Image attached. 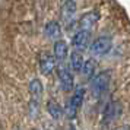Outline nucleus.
I'll use <instances>...</instances> for the list:
<instances>
[{
    "label": "nucleus",
    "instance_id": "nucleus-12",
    "mask_svg": "<svg viewBox=\"0 0 130 130\" xmlns=\"http://www.w3.org/2000/svg\"><path fill=\"white\" fill-rule=\"evenodd\" d=\"M83 64H85V59H83L82 53L75 50V51L70 54V66H72V69H73V72L82 73Z\"/></svg>",
    "mask_w": 130,
    "mask_h": 130
},
{
    "label": "nucleus",
    "instance_id": "nucleus-16",
    "mask_svg": "<svg viewBox=\"0 0 130 130\" xmlns=\"http://www.w3.org/2000/svg\"><path fill=\"white\" fill-rule=\"evenodd\" d=\"M38 112H40V101L31 100V102H29V116L32 118H37Z\"/></svg>",
    "mask_w": 130,
    "mask_h": 130
},
{
    "label": "nucleus",
    "instance_id": "nucleus-13",
    "mask_svg": "<svg viewBox=\"0 0 130 130\" xmlns=\"http://www.w3.org/2000/svg\"><path fill=\"white\" fill-rule=\"evenodd\" d=\"M42 92H44V89H42L41 80L40 79H32L29 82V94L32 96V100L40 101L42 96Z\"/></svg>",
    "mask_w": 130,
    "mask_h": 130
},
{
    "label": "nucleus",
    "instance_id": "nucleus-4",
    "mask_svg": "<svg viewBox=\"0 0 130 130\" xmlns=\"http://www.w3.org/2000/svg\"><path fill=\"white\" fill-rule=\"evenodd\" d=\"M89 38H91V32L89 31H83V29H79L73 35L72 38V45L76 51H80L82 53L83 50L88 48V44H89Z\"/></svg>",
    "mask_w": 130,
    "mask_h": 130
},
{
    "label": "nucleus",
    "instance_id": "nucleus-1",
    "mask_svg": "<svg viewBox=\"0 0 130 130\" xmlns=\"http://www.w3.org/2000/svg\"><path fill=\"white\" fill-rule=\"evenodd\" d=\"M108 85H110V73L108 72H102V73H98L95 75L92 82H91V89H92V94L100 98L107 92L108 89Z\"/></svg>",
    "mask_w": 130,
    "mask_h": 130
},
{
    "label": "nucleus",
    "instance_id": "nucleus-11",
    "mask_svg": "<svg viewBox=\"0 0 130 130\" xmlns=\"http://www.w3.org/2000/svg\"><path fill=\"white\" fill-rule=\"evenodd\" d=\"M45 35L47 38L50 40H54V41H59L60 37H61V26H60L59 22H56V21H51V22H48L45 25Z\"/></svg>",
    "mask_w": 130,
    "mask_h": 130
},
{
    "label": "nucleus",
    "instance_id": "nucleus-14",
    "mask_svg": "<svg viewBox=\"0 0 130 130\" xmlns=\"http://www.w3.org/2000/svg\"><path fill=\"white\" fill-rule=\"evenodd\" d=\"M47 111L54 120H60L63 117V108H61V105L57 101H54V100H50L47 102Z\"/></svg>",
    "mask_w": 130,
    "mask_h": 130
},
{
    "label": "nucleus",
    "instance_id": "nucleus-10",
    "mask_svg": "<svg viewBox=\"0 0 130 130\" xmlns=\"http://www.w3.org/2000/svg\"><path fill=\"white\" fill-rule=\"evenodd\" d=\"M54 57L59 63H63L69 54V47H67V42L63 41V40H59V41L54 42Z\"/></svg>",
    "mask_w": 130,
    "mask_h": 130
},
{
    "label": "nucleus",
    "instance_id": "nucleus-2",
    "mask_svg": "<svg viewBox=\"0 0 130 130\" xmlns=\"http://www.w3.org/2000/svg\"><path fill=\"white\" fill-rule=\"evenodd\" d=\"M83 96H85V89H83L82 86H77V88L75 89L73 95H72V98L69 100V102H67V107H66V114H67L69 118L76 117L77 110L82 107Z\"/></svg>",
    "mask_w": 130,
    "mask_h": 130
},
{
    "label": "nucleus",
    "instance_id": "nucleus-7",
    "mask_svg": "<svg viewBox=\"0 0 130 130\" xmlns=\"http://www.w3.org/2000/svg\"><path fill=\"white\" fill-rule=\"evenodd\" d=\"M120 112H121V107L118 102L116 101H111V102H108L105 105V110H104V116H102V121L105 126L108 124H111L116 118L120 116Z\"/></svg>",
    "mask_w": 130,
    "mask_h": 130
},
{
    "label": "nucleus",
    "instance_id": "nucleus-5",
    "mask_svg": "<svg viewBox=\"0 0 130 130\" xmlns=\"http://www.w3.org/2000/svg\"><path fill=\"white\" fill-rule=\"evenodd\" d=\"M75 15H76V3L73 0H66L61 6V21L66 24V26L69 28L72 26Z\"/></svg>",
    "mask_w": 130,
    "mask_h": 130
},
{
    "label": "nucleus",
    "instance_id": "nucleus-17",
    "mask_svg": "<svg viewBox=\"0 0 130 130\" xmlns=\"http://www.w3.org/2000/svg\"><path fill=\"white\" fill-rule=\"evenodd\" d=\"M114 130H130L129 126H118V127H116Z\"/></svg>",
    "mask_w": 130,
    "mask_h": 130
},
{
    "label": "nucleus",
    "instance_id": "nucleus-9",
    "mask_svg": "<svg viewBox=\"0 0 130 130\" xmlns=\"http://www.w3.org/2000/svg\"><path fill=\"white\" fill-rule=\"evenodd\" d=\"M56 57L51 56V54L48 53H44L41 56V59H40V70H41L42 75H51L56 69Z\"/></svg>",
    "mask_w": 130,
    "mask_h": 130
},
{
    "label": "nucleus",
    "instance_id": "nucleus-18",
    "mask_svg": "<svg viewBox=\"0 0 130 130\" xmlns=\"http://www.w3.org/2000/svg\"><path fill=\"white\" fill-rule=\"evenodd\" d=\"M69 130H76V129H73V127H70V129H69Z\"/></svg>",
    "mask_w": 130,
    "mask_h": 130
},
{
    "label": "nucleus",
    "instance_id": "nucleus-3",
    "mask_svg": "<svg viewBox=\"0 0 130 130\" xmlns=\"http://www.w3.org/2000/svg\"><path fill=\"white\" fill-rule=\"evenodd\" d=\"M112 47V41L110 37H100V38H96L92 44H91V47H89V53L91 56H94V57H101V56H104L107 54Z\"/></svg>",
    "mask_w": 130,
    "mask_h": 130
},
{
    "label": "nucleus",
    "instance_id": "nucleus-6",
    "mask_svg": "<svg viewBox=\"0 0 130 130\" xmlns=\"http://www.w3.org/2000/svg\"><path fill=\"white\" fill-rule=\"evenodd\" d=\"M57 75H59V80H60L61 89L64 92H70L72 89H73V86H75L73 75L70 73V70L67 67H64V66H61V67H59V70H57Z\"/></svg>",
    "mask_w": 130,
    "mask_h": 130
},
{
    "label": "nucleus",
    "instance_id": "nucleus-19",
    "mask_svg": "<svg viewBox=\"0 0 130 130\" xmlns=\"http://www.w3.org/2000/svg\"><path fill=\"white\" fill-rule=\"evenodd\" d=\"M34 130H38V129H34Z\"/></svg>",
    "mask_w": 130,
    "mask_h": 130
},
{
    "label": "nucleus",
    "instance_id": "nucleus-15",
    "mask_svg": "<svg viewBox=\"0 0 130 130\" xmlns=\"http://www.w3.org/2000/svg\"><path fill=\"white\" fill-rule=\"evenodd\" d=\"M95 61L94 60H85V64H83V69H82V75L86 79H91L94 76V72H95Z\"/></svg>",
    "mask_w": 130,
    "mask_h": 130
},
{
    "label": "nucleus",
    "instance_id": "nucleus-8",
    "mask_svg": "<svg viewBox=\"0 0 130 130\" xmlns=\"http://www.w3.org/2000/svg\"><path fill=\"white\" fill-rule=\"evenodd\" d=\"M98 21H100V13L98 12H86L79 21V29L91 32L95 28Z\"/></svg>",
    "mask_w": 130,
    "mask_h": 130
}]
</instances>
